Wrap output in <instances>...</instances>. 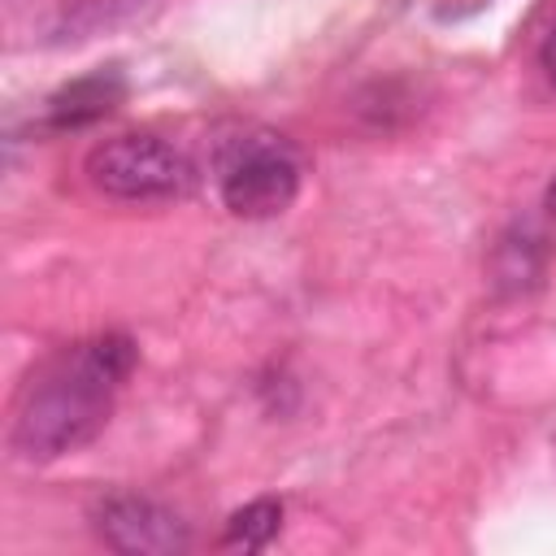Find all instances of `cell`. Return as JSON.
<instances>
[{
	"instance_id": "52a82bcc",
	"label": "cell",
	"mask_w": 556,
	"mask_h": 556,
	"mask_svg": "<svg viewBox=\"0 0 556 556\" xmlns=\"http://www.w3.org/2000/svg\"><path fill=\"white\" fill-rule=\"evenodd\" d=\"M539 65H543V74L556 83V22H552V30H547L543 43H539Z\"/></svg>"
},
{
	"instance_id": "7a4b0ae2",
	"label": "cell",
	"mask_w": 556,
	"mask_h": 556,
	"mask_svg": "<svg viewBox=\"0 0 556 556\" xmlns=\"http://www.w3.org/2000/svg\"><path fill=\"white\" fill-rule=\"evenodd\" d=\"M217 195L243 222L278 217L300 195V156L274 130H239L217 152Z\"/></svg>"
},
{
	"instance_id": "3957f363",
	"label": "cell",
	"mask_w": 556,
	"mask_h": 556,
	"mask_svg": "<svg viewBox=\"0 0 556 556\" xmlns=\"http://www.w3.org/2000/svg\"><path fill=\"white\" fill-rule=\"evenodd\" d=\"M83 174L100 195L126 200V204L174 200L191 182L187 156L174 143H165L161 135H148V130H126V135L100 139L87 152Z\"/></svg>"
},
{
	"instance_id": "5b68a950",
	"label": "cell",
	"mask_w": 556,
	"mask_h": 556,
	"mask_svg": "<svg viewBox=\"0 0 556 556\" xmlns=\"http://www.w3.org/2000/svg\"><path fill=\"white\" fill-rule=\"evenodd\" d=\"M122 100H126V78L117 70H91V74L65 83L48 100V126H56V130L91 126V122L109 117Z\"/></svg>"
},
{
	"instance_id": "8992f818",
	"label": "cell",
	"mask_w": 556,
	"mask_h": 556,
	"mask_svg": "<svg viewBox=\"0 0 556 556\" xmlns=\"http://www.w3.org/2000/svg\"><path fill=\"white\" fill-rule=\"evenodd\" d=\"M278 530H282V500L261 495V500H252V504H243V508H235L226 517L222 543L226 547H243V552H261V547H269L278 539Z\"/></svg>"
},
{
	"instance_id": "6da1fadb",
	"label": "cell",
	"mask_w": 556,
	"mask_h": 556,
	"mask_svg": "<svg viewBox=\"0 0 556 556\" xmlns=\"http://www.w3.org/2000/svg\"><path fill=\"white\" fill-rule=\"evenodd\" d=\"M139 348L130 334L109 330L52 356L22 391L9 447L22 460L48 465L87 447L113 417V395L130 378Z\"/></svg>"
},
{
	"instance_id": "277c9868",
	"label": "cell",
	"mask_w": 556,
	"mask_h": 556,
	"mask_svg": "<svg viewBox=\"0 0 556 556\" xmlns=\"http://www.w3.org/2000/svg\"><path fill=\"white\" fill-rule=\"evenodd\" d=\"M91 530L104 547L126 552V556H178L191 547L187 521L135 491H109L91 504Z\"/></svg>"
},
{
	"instance_id": "ba28073f",
	"label": "cell",
	"mask_w": 556,
	"mask_h": 556,
	"mask_svg": "<svg viewBox=\"0 0 556 556\" xmlns=\"http://www.w3.org/2000/svg\"><path fill=\"white\" fill-rule=\"evenodd\" d=\"M547 208H552V213H556V182H552V187H547Z\"/></svg>"
}]
</instances>
